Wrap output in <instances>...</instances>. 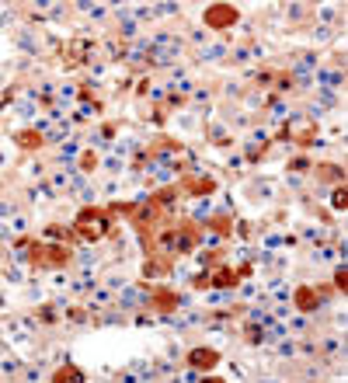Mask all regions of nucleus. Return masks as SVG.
Here are the masks:
<instances>
[{
  "label": "nucleus",
  "instance_id": "nucleus-1",
  "mask_svg": "<svg viewBox=\"0 0 348 383\" xmlns=\"http://www.w3.org/2000/svg\"><path fill=\"white\" fill-rule=\"evenodd\" d=\"M108 209L105 206H87L77 212V223H74V241H87V244H98L105 234H108Z\"/></svg>",
  "mask_w": 348,
  "mask_h": 383
},
{
  "label": "nucleus",
  "instance_id": "nucleus-2",
  "mask_svg": "<svg viewBox=\"0 0 348 383\" xmlns=\"http://www.w3.org/2000/svg\"><path fill=\"white\" fill-rule=\"evenodd\" d=\"M28 254L35 268H67L74 258L70 244H35V241H28Z\"/></svg>",
  "mask_w": 348,
  "mask_h": 383
},
{
  "label": "nucleus",
  "instance_id": "nucleus-3",
  "mask_svg": "<svg viewBox=\"0 0 348 383\" xmlns=\"http://www.w3.org/2000/svg\"><path fill=\"white\" fill-rule=\"evenodd\" d=\"M241 21V11L234 4H209L202 11V25L213 28V32H226V28H234Z\"/></svg>",
  "mask_w": 348,
  "mask_h": 383
},
{
  "label": "nucleus",
  "instance_id": "nucleus-4",
  "mask_svg": "<svg viewBox=\"0 0 348 383\" xmlns=\"http://www.w3.org/2000/svg\"><path fill=\"white\" fill-rule=\"evenodd\" d=\"M219 359H223V355H219L216 349H209V345H199V349L188 352V366H192V369H202V373H213V369L219 366Z\"/></svg>",
  "mask_w": 348,
  "mask_h": 383
},
{
  "label": "nucleus",
  "instance_id": "nucleus-5",
  "mask_svg": "<svg viewBox=\"0 0 348 383\" xmlns=\"http://www.w3.org/2000/svg\"><path fill=\"white\" fill-rule=\"evenodd\" d=\"M49 383H87V373L77 362H60V366L52 369Z\"/></svg>",
  "mask_w": 348,
  "mask_h": 383
},
{
  "label": "nucleus",
  "instance_id": "nucleus-6",
  "mask_svg": "<svg viewBox=\"0 0 348 383\" xmlns=\"http://www.w3.org/2000/svg\"><path fill=\"white\" fill-rule=\"evenodd\" d=\"M178 303H182V296L174 293V289H153L150 293V307L157 314H174V310H178Z\"/></svg>",
  "mask_w": 348,
  "mask_h": 383
},
{
  "label": "nucleus",
  "instance_id": "nucleus-7",
  "mask_svg": "<svg viewBox=\"0 0 348 383\" xmlns=\"http://www.w3.org/2000/svg\"><path fill=\"white\" fill-rule=\"evenodd\" d=\"M206 276H209V286H216V289H234L241 283L237 272L226 268V265H216V272H206Z\"/></svg>",
  "mask_w": 348,
  "mask_h": 383
},
{
  "label": "nucleus",
  "instance_id": "nucleus-8",
  "mask_svg": "<svg viewBox=\"0 0 348 383\" xmlns=\"http://www.w3.org/2000/svg\"><path fill=\"white\" fill-rule=\"evenodd\" d=\"M171 265H174V258H160V254H146V261H143V276L146 279H157V276H167L171 272Z\"/></svg>",
  "mask_w": 348,
  "mask_h": 383
},
{
  "label": "nucleus",
  "instance_id": "nucleus-9",
  "mask_svg": "<svg viewBox=\"0 0 348 383\" xmlns=\"http://www.w3.org/2000/svg\"><path fill=\"white\" fill-rule=\"evenodd\" d=\"M293 300H296V307H300L303 314H310V310H317V307H320V293H317L314 286H300Z\"/></svg>",
  "mask_w": 348,
  "mask_h": 383
},
{
  "label": "nucleus",
  "instance_id": "nucleus-10",
  "mask_svg": "<svg viewBox=\"0 0 348 383\" xmlns=\"http://www.w3.org/2000/svg\"><path fill=\"white\" fill-rule=\"evenodd\" d=\"M14 143H18L21 150H42V146H45V136H42L39 129H21V133L14 136Z\"/></svg>",
  "mask_w": 348,
  "mask_h": 383
},
{
  "label": "nucleus",
  "instance_id": "nucleus-11",
  "mask_svg": "<svg viewBox=\"0 0 348 383\" xmlns=\"http://www.w3.org/2000/svg\"><path fill=\"white\" fill-rule=\"evenodd\" d=\"M188 195H209V192H216V182L213 178H185V185H182Z\"/></svg>",
  "mask_w": 348,
  "mask_h": 383
},
{
  "label": "nucleus",
  "instance_id": "nucleus-12",
  "mask_svg": "<svg viewBox=\"0 0 348 383\" xmlns=\"http://www.w3.org/2000/svg\"><path fill=\"white\" fill-rule=\"evenodd\" d=\"M317 178H320V182H334V185H341V182H345V171L338 168V164H320V168H317Z\"/></svg>",
  "mask_w": 348,
  "mask_h": 383
},
{
  "label": "nucleus",
  "instance_id": "nucleus-13",
  "mask_svg": "<svg viewBox=\"0 0 348 383\" xmlns=\"http://www.w3.org/2000/svg\"><path fill=\"white\" fill-rule=\"evenodd\" d=\"M213 234L219 237H230V230H234V223H230V216H209V223H206Z\"/></svg>",
  "mask_w": 348,
  "mask_h": 383
},
{
  "label": "nucleus",
  "instance_id": "nucleus-14",
  "mask_svg": "<svg viewBox=\"0 0 348 383\" xmlns=\"http://www.w3.org/2000/svg\"><path fill=\"white\" fill-rule=\"evenodd\" d=\"M98 168V153L94 150H84L80 153V171H94Z\"/></svg>",
  "mask_w": 348,
  "mask_h": 383
},
{
  "label": "nucleus",
  "instance_id": "nucleus-15",
  "mask_svg": "<svg viewBox=\"0 0 348 383\" xmlns=\"http://www.w3.org/2000/svg\"><path fill=\"white\" fill-rule=\"evenodd\" d=\"M219 258H223V248H216V251H206V254H202V261H206V265H219Z\"/></svg>",
  "mask_w": 348,
  "mask_h": 383
},
{
  "label": "nucleus",
  "instance_id": "nucleus-16",
  "mask_svg": "<svg viewBox=\"0 0 348 383\" xmlns=\"http://www.w3.org/2000/svg\"><path fill=\"white\" fill-rule=\"evenodd\" d=\"M345 276H348V272H345V268H341V272H338V276H334V286H338V293H345V289H348V279H345Z\"/></svg>",
  "mask_w": 348,
  "mask_h": 383
},
{
  "label": "nucleus",
  "instance_id": "nucleus-17",
  "mask_svg": "<svg viewBox=\"0 0 348 383\" xmlns=\"http://www.w3.org/2000/svg\"><path fill=\"white\" fill-rule=\"evenodd\" d=\"M234 272H237V279H248L251 272H254V265H251V261H244V265H241V268H234Z\"/></svg>",
  "mask_w": 348,
  "mask_h": 383
},
{
  "label": "nucleus",
  "instance_id": "nucleus-18",
  "mask_svg": "<svg viewBox=\"0 0 348 383\" xmlns=\"http://www.w3.org/2000/svg\"><path fill=\"white\" fill-rule=\"evenodd\" d=\"M334 209H345V188L338 185V192H334Z\"/></svg>",
  "mask_w": 348,
  "mask_h": 383
},
{
  "label": "nucleus",
  "instance_id": "nucleus-19",
  "mask_svg": "<svg viewBox=\"0 0 348 383\" xmlns=\"http://www.w3.org/2000/svg\"><path fill=\"white\" fill-rule=\"evenodd\" d=\"M289 168H293V171H307V160H303V157H296L293 164H289Z\"/></svg>",
  "mask_w": 348,
  "mask_h": 383
},
{
  "label": "nucleus",
  "instance_id": "nucleus-20",
  "mask_svg": "<svg viewBox=\"0 0 348 383\" xmlns=\"http://www.w3.org/2000/svg\"><path fill=\"white\" fill-rule=\"evenodd\" d=\"M199 383H226V380H219V376H202Z\"/></svg>",
  "mask_w": 348,
  "mask_h": 383
}]
</instances>
